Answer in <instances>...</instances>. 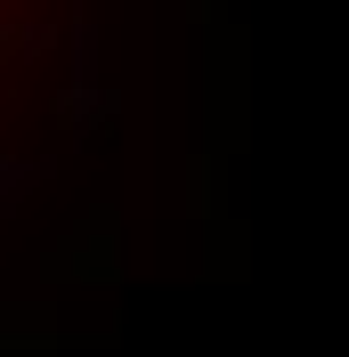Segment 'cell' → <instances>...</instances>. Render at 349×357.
<instances>
[{
    "instance_id": "cell-1",
    "label": "cell",
    "mask_w": 349,
    "mask_h": 357,
    "mask_svg": "<svg viewBox=\"0 0 349 357\" xmlns=\"http://www.w3.org/2000/svg\"><path fill=\"white\" fill-rule=\"evenodd\" d=\"M57 8L66 0H0V146L41 98V73L57 66Z\"/></svg>"
}]
</instances>
